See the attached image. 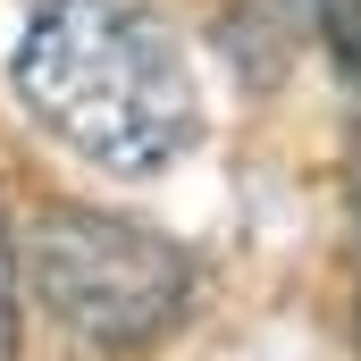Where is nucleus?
Segmentation results:
<instances>
[{
    "label": "nucleus",
    "mask_w": 361,
    "mask_h": 361,
    "mask_svg": "<svg viewBox=\"0 0 361 361\" xmlns=\"http://www.w3.org/2000/svg\"><path fill=\"white\" fill-rule=\"evenodd\" d=\"M311 8H319V34H328L336 76L361 92V0H311Z\"/></svg>",
    "instance_id": "nucleus-4"
},
{
    "label": "nucleus",
    "mask_w": 361,
    "mask_h": 361,
    "mask_svg": "<svg viewBox=\"0 0 361 361\" xmlns=\"http://www.w3.org/2000/svg\"><path fill=\"white\" fill-rule=\"evenodd\" d=\"M8 92L101 177H169L202 143V76L143 0H34L8 42Z\"/></svg>",
    "instance_id": "nucleus-1"
},
{
    "label": "nucleus",
    "mask_w": 361,
    "mask_h": 361,
    "mask_svg": "<svg viewBox=\"0 0 361 361\" xmlns=\"http://www.w3.org/2000/svg\"><path fill=\"white\" fill-rule=\"evenodd\" d=\"M34 302L85 345V353H152L193 311V261L143 219L92 210V202H42L25 227Z\"/></svg>",
    "instance_id": "nucleus-2"
},
{
    "label": "nucleus",
    "mask_w": 361,
    "mask_h": 361,
    "mask_svg": "<svg viewBox=\"0 0 361 361\" xmlns=\"http://www.w3.org/2000/svg\"><path fill=\"white\" fill-rule=\"evenodd\" d=\"M25 353V261H17V227L0 219V361Z\"/></svg>",
    "instance_id": "nucleus-3"
}]
</instances>
